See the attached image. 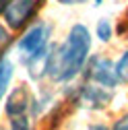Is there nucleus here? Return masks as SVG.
Masks as SVG:
<instances>
[{
	"label": "nucleus",
	"instance_id": "1",
	"mask_svg": "<svg viewBox=\"0 0 128 130\" xmlns=\"http://www.w3.org/2000/svg\"><path fill=\"white\" fill-rule=\"evenodd\" d=\"M91 52V33L85 25H74L62 45H52L47 56V74L54 80H70L83 70Z\"/></svg>",
	"mask_w": 128,
	"mask_h": 130
},
{
	"label": "nucleus",
	"instance_id": "2",
	"mask_svg": "<svg viewBox=\"0 0 128 130\" xmlns=\"http://www.w3.org/2000/svg\"><path fill=\"white\" fill-rule=\"evenodd\" d=\"M47 39H50V27L45 23L33 25L29 31H25V35L19 39V52H21L23 60L43 54L47 50Z\"/></svg>",
	"mask_w": 128,
	"mask_h": 130
},
{
	"label": "nucleus",
	"instance_id": "3",
	"mask_svg": "<svg viewBox=\"0 0 128 130\" xmlns=\"http://www.w3.org/2000/svg\"><path fill=\"white\" fill-rule=\"evenodd\" d=\"M29 91L25 85L14 87L8 95L6 101V116L10 118V126L12 128H29L27 122V109H29Z\"/></svg>",
	"mask_w": 128,
	"mask_h": 130
},
{
	"label": "nucleus",
	"instance_id": "4",
	"mask_svg": "<svg viewBox=\"0 0 128 130\" xmlns=\"http://www.w3.org/2000/svg\"><path fill=\"white\" fill-rule=\"evenodd\" d=\"M35 14V0H8L2 8V17L10 29H23Z\"/></svg>",
	"mask_w": 128,
	"mask_h": 130
},
{
	"label": "nucleus",
	"instance_id": "5",
	"mask_svg": "<svg viewBox=\"0 0 128 130\" xmlns=\"http://www.w3.org/2000/svg\"><path fill=\"white\" fill-rule=\"evenodd\" d=\"M89 78L93 80V83H97V85H101V87H107V89H114V87L120 83L114 64H111L109 60H105V58H93V60H91Z\"/></svg>",
	"mask_w": 128,
	"mask_h": 130
},
{
	"label": "nucleus",
	"instance_id": "6",
	"mask_svg": "<svg viewBox=\"0 0 128 130\" xmlns=\"http://www.w3.org/2000/svg\"><path fill=\"white\" fill-rule=\"evenodd\" d=\"M109 101V93H107V87H101V85H85L81 91H78V103H83L91 109H99V107H105Z\"/></svg>",
	"mask_w": 128,
	"mask_h": 130
},
{
	"label": "nucleus",
	"instance_id": "7",
	"mask_svg": "<svg viewBox=\"0 0 128 130\" xmlns=\"http://www.w3.org/2000/svg\"><path fill=\"white\" fill-rule=\"evenodd\" d=\"M10 78H12V62L6 60V58H2V60H0V101H2V97L8 91Z\"/></svg>",
	"mask_w": 128,
	"mask_h": 130
},
{
	"label": "nucleus",
	"instance_id": "8",
	"mask_svg": "<svg viewBox=\"0 0 128 130\" xmlns=\"http://www.w3.org/2000/svg\"><path fill=\"white\" fill-rule=\"evenodd\" d=\"M116 68V74H118V80H122V83H128V52H124L118 62L114 64Z\"/></svg>",
	"mask_w": 128,
	"mask_h": 130
},
{
	"label": "nucleus",
	"instance_id": "9",
	"mask_svg": "<svg viewBox=\"0 0 128 130\" xmlns=\"http://www.w3.org/2000/svg\"><path fill=\"white\" fill-rule=\"evenodd\" d=\"M95 33H97V37H99L101 41H109V39H111V23H109L107 19H99Z\"/></svg>",
	"mask_w": 128,
	"mask_h": 130
},
{
	"label": "nucleus",
	"instance_id": "10",
	"mask_svg": "<svg viewBox=\"0 0 128 130\" xmlns=\"http://www.w3.org/2000/svg\"><path fill=\"white\" fill-rule=\"evenodd\" d=\"M10 45V33H8V29L0 25V58L4 56L6 52V47Z\"/></svg>",
	"mask_w": 128,
	"mask_h": 130
},
{
	"label": "nucleus",
	"instance_id": "11",
	"mask_svg": "<svg viewBox=\"0 0 128 130\" xmlns=\"http://www.w3.org/2000/svg\"><path fill=\"white\" fill-rule=\"evenodd\" d=\"M114 128L116 130H122V128H128V116H124V118H120L116 124H114Z\"/></svg>",
	"mask_w": 128,
	"mask_h": 130
},
{
	"label": "nucleus",
	"instance_id": "12",
	"mask_svg": "<svg viewBox=\"0 0 128 130\" xmlns=\"http://www.w3.org/2000/svg\"><path fill=\"white\" fill-rule=\"evenodd\" d=\"M60 4H64V6H72V4H83V2H87V0H58Z\"/></svg>",
	"mask_w": 128,
	"mask_h": 130
},
{
	"label": "nucleus",
	"instance_id": "13",
	"mask_svg": "<svg viewBox=\"0 0 128 130\" xmlns=\"http://www.w3.org/2000/svg\"><path fill=\"white\" fill-rule=\"evenodd\" d=\"M6 2H8V0H0V12H2V8L6 6Z\"/></svg>",
	"mask_w": 128,
	"mask_h": 130
},
{
	"label": "nucleus",
	"instance_id": "14",
	"mask_svg": "<svg viewBox=\"0 0 128 130\" xmlns=\"http://www.w3.org/2000/svg\"><path fill=\"white\" fill-rule=\"evenodd\" d=\"M93 2H95V4H101V0H93Z\"/></svg>",
	"mask_w": 128,
	"mask_h": 130
}]
</instances>
